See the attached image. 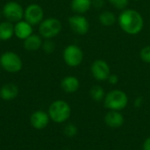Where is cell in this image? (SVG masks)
<instances>
[{
  "label": "cell",
  "instance_id": "4316f807",
  "mask_svg": "<svg viewBox=\"0 0 150 150\" xmlns=\"http://www.w3.org/2000/svg\"><path fill=\"white\" fill-rule=\"evenodd\" d=\"M143 105V98L142 97H138L134 99V107L136 108H141Z\"/></svg>",
  "mask_w": 150,
  "mask_h": 150
},
{
  "label": "cell",
  "instance_id": "30bf717a",
  "mask_svg": "<svg viewBox=\"0 0 150 150\" xmlns=\"http://www.w3.org/2000/svg\"><path fill=\"white\" fill-rule=\"evenodd\" d=\"M69 24L71 30L80 35H83L88 33L90 25L88 19L80 14L73 15L69 18Z\"/></svg>",
  "mask_w": 150,
  "mask_h": 150
},
{
  "label": "cell",
  "instance_id": "9a60e30c",
  "mask_svg": "<svg viewBox=\"0 0 150 150\" xmlns=\"http://www.w3.org/2000/svg\"><path fill=\"white\" fill-rule=\"evenodd\" d=\"M18 94V88L14 83H6L0 89V98L3 100L10 101L14 99Z\"/></svg>",
  "mask_w": 150,
  "mask_h": 150
},
{
  "label": "cell",
  "instance_id": "cb8c5ba5",
  "mask_svg": "<svg viewBox=\"0 0 150 150\" xmlns=\"http://www.w3.org/2000/svg\"><path fill=\"white\" fill-rule=\"evenodd\" d=\"M110 2H111L112 4L114 7H116L117 9L124 10V9L127 6L129 0H110Z\"/></svg>",
  "mask_w": 150,
  "mask_h": 150
},
{
  "label": "cell",
  "instance_id": "7402d4cb",
  "mask_svg": "<svg viewBox=\"0 0 150 150\" xmlns=\"http://www.w3.org/2000/svg\"><path fill=\"white\" fill-rule=\"evenodd\" d=\"M43 51L47 54H51L54 51L55 49V44L54 43V41L51 39H47L43 43H42V47Z\"/></svg>",
  "mask_w": 150,
  "mask_h": 150
},
{
  "label": "cell",
  "instance_id": "5bb4252c",
  "mask_svg": "<svg viewBox=\"0 0 150 150\" xmlns=\"http://www.w3.org/2000/svg\"><path fill=\"white\" fill-rule=\"evenodd\" d=\"M61 87L67 93H74L80 88V82L76 76H68L62 80Z\"/></svg>",
  "mask_w": 150,
  "mask_h": 150
},
{
  "label": "cell",
  "instance_id": "3957f363",
  "mask_svg": "<svg viewBox=\"0 0 150 150\" xmlns=\"http://www.w3.org/2000/svg\"><path fill=\"white\" fill-rule=\"evenodd\" d=\"M128 105V96L120 90H112L105 94L104 98V105L108 111L124 110Z\"/></svg>",
  "mask_w": 150,
  "mask_h": 150
},
{
  "label": "cell",
  "instance_id": "9c48e42d",
  "mask_svg": "<svg viewBox=\"0 0 150 150\" xmlns=\"http://www.w3.org/2000/svg\"><path fill=\"white\" fill-rule=\"evenodd\" d=\"M92 76L98 81H105L111 75L109 64L104 60H96L91 67Z\"/></svg>",
  "mask_w": 150,
  "mask_h": 150
},
{
  "label": "cell",
  "instance_id": "6da1fadb",
  "mask_svg": "<svg viewBox=\"0 0 150 150\" xmlns=\"http://www.w3.org/2000/svg\"><path fill=\"white\" fill-rule=\"evenodd\" d=\"M119 24L120 28L127 33L134 35L139 33L144 25L143 18L140 12L135 10H124L119 16Z\"/></svg>",
  "mask_w": 150,
  "mask_h": 150
},
{
  "label": "cell",
  "instance_id": "7a4b0ae2",
  "mask_svg": "<svg viewBox=\"0 0 150 150\" xmlns=\"http://www.w3.org/2000/svg\"><path fill=\"white\" fill-rule=\"evenodd\" d=\"M48 115L52 121L57 124L66 122L71 115V107L65 100L54 101L48 108Z\"/></svg>",
  "mask_w": 150,
  "mask_h": 150
},
{
  "label": "cell",
  "instance_id": "484cf974",
  "mask_svg": "<svg viewBox=\"0 0 150 150\" xmlns=\"http://www.w3.org/2000/svg\"><path fill=\"white\" fill-rule=\"evenodd\" d=\"M91 3H92V5L97 9H101L105 4L104 0H91Z\"/></svg>",
  "mask_w": 150,
  "mask_h": 150
},
{
  "label": "cell",
  "instance_id": "f1b7e54d",
  "mask_svg": "<svg viewBox=\"0 0 150 150\" xmlns=\"http://www.w3.org/2000/svg\"><path fill=\"white\" fill-rule=\"evenodd\" d=\"M134 1H140V0H134Z\"/></svg>",
  "mask_w": 150,
  "mask_h": 150
},
{
  "label": "cell",
  "instance_id": "603a6c76",
  "mask_svg": "<svg viewBox=\"0 0 150 150\" xmlns=\"http://www.w3.org/2000/svg\"><path fill=\"white\" fill-rule=\"evenodd\" d=\"M140 56H141V59H142L144 62L150 64V46L144 47L141 50V52H140Z\"/></svg>",
  "mask_w": 150,
  "mask_h": 150
},
{
  "label": "cell",
  "instance_id": "d4e9b609",
  "mask_svg": "<svg viewBox=\"0 0 150 150\" xmlns=\"http://www.w3.org/2000/svg\"><path fill=\"white\" fill-rule=\"evenodd\" d=\"M108 82L111 83V84H112V85H115V84H117L118 83V82H119V77H118V76L117 75H114V74H111L110 76H109V77H108Z\"/></svg>",
  "mask_w": 150,
  "mask_h": 150
},
{
  "label": "cell",
  "instance_id": "ac0fdd59",
  "mask_svg": "<svg viewBox=\"0 0 150 150\" xmlns=\"http://www.w3.org/2000/svg\"><path fill=\"white\" fill-rule=\"evenodd\" d=\"M14 35V25L10 21L0 23V40H8Z\"/></svg>",
  "mask_w": 150,
  "mask_h": 150
},
{
  "label": "cell",
  "instance_id": "52a82bcc",
  "mask_svg": "<svg viewBox=\"0 0 150 150\" xmlns=\"http://www.w3.org/2000/svg\"><path fill=\"white\" fill-rule=\"evenodd\" d=\"M24 9L17 2L11 1L6 3L3 8L4 17L10 22H18L24 18Z\"/></svg>",
  "mask_w": 150,
  "mask_h": 150
},
{
  "label": "cell",
  "instance_id": "e0dca14e",
  "mask_svg": "<svg viewBox=\"0 0 150 150\" xmlns=\"http://www.w3.org/2000/svg\"><path fill=\"white\" fill-rule=\"evenodd\" d=\"M70 6L73 11L78 14H82L85 13L91 9L92 3L91 0H72Z\"/></svg>",
  "mask_w": 150,
  "mask_h": 150
},
{
  "label": "cell",
  "instance_id": "7c38bea8",
  "mask_svg": "<svg viewBox=\"0 0 150 150\" xmlns=\"http://www.w3.org/2000/svg\"><path fill=\"white\" fill-rule=\"evenodd\" d=\"M105 125L111 128H120L125 123V118L120 112L108 111L104 118Z\"/></svg>",
  "mask_w": 150,
  "mask_h": 150
},
{
  "label": "cell",
  "instance_id": "d6986e66",
  "mask_svg": "<svg viewBox=\"0 0 150 150\" xmlns=\"http://www.w3.org/2000/svg\"><path fill=\"white\" fill-rule=\"evenodd\" d=\"M90 96H91L92 100H94L96 102H101L102 100L104 101V98L105 97V90L103 89L102 86L93 85L91 88Z\"/></svg>",
  "mask_w": 150,
  "mask_h": 150
},
{
  "label": "cell",
  "instance_id": "2e32d148",
  "mask_svg": "<svg viewBox=\"0 0 150 150\" xmlns=\"http://www.w3.org/2000/svg\"><path fill=\"white\" fill-rule=\"evenodd\" d=\"M42 40L41 37L38 34L33 33L28 38L24 40V47L27 51H37L42 47Z\"/></svg>",
  "mask_w": 150,
  "mask_h": 150
},
{
  "label": "cell",
  "instance_id": "44dd1931",
  "mask_svg": "<svg viewBox=\"0 0 150 150\" xmlns=\"http://www.w3.org/2000/svg\"><path fill=\"white\" fill-rule=\"evenodd\" d=\"M64 134L69 138H73L77 134V127L74 124H68L63 130Z\"/></svg>",
  "mask_w": 150,
  "mask_h": 150
},
{
  "label": "cell",
  "instance_id": "5b68a950",
  "mask_svg": "<svg viewBox=\"0 0 150 150\" xmlns=\"http://www.w3.org/2000/svg\"><path fill=\"white\" fill-rule=\"evenodd\" d=\"M0 66L9 73H18L22 69L23 63L18 54L14 52H5L0 56Z\"/></svg>",
  "mask_w": 150,
  "mask_h": 150
},
{
  "label": "cell",
  "instance_id": "ba28073f",
  "mask_svg": "<svg viewBox=\"0 0 150 150\" xmlns=\"http://www.w3.org/2000/svg\"><path fill=\"white\" fill-rule=\"evenodd\" d=\"M44 11L40 5L37 4H32L28 5L24 11V18L26 22L33 25H40L43 20Z\"/></svg>",
  "mask_w": 150,
  "mask_h": 150
},
{
  "label": "cell",
  "instance_id": "277c9868",
  "mask_svg": "<svg viewBox=\"0 0 150 150\" xmlns=\"http://www.w3.org/2000/svg\"><path fill=\"white\" fill-rule=\"evenodd\" d=\"M62 23L58 18H48L43 19L39 25V33L45 39H53L62 31Z\"/></svg>",
  "mask_w": 150,
  "mask_h": 150
},
{
  "label": "cell",
  "instance_id": "8992f818",
  "mask_svg": "<svg viewBox=\"0 0 150 150\" xmlns=\"http://www.w3.org/2000/svg\"><path fill=\"white\" fill-rule=\"evenodd\" d=\"M83 59L82 49L76 45H69L63 51V60L69 67L79 66Z\"/></svg>",
  "mask_w": 150,
  "mask_h": 150
},
{
  "label": "cell",
  "instance_id": "83f0119b",
  "mask_svg": "<svg viewBox=\"0 0 150 150\" xmlns=\"http://www.w3.org/2000/svg\"><path fill=\"white\" fill-rule=\"evenodd\" d=\"M142 150H150V136L144 141L142 145Z\"/></svg>",
  "mask_w": 150,
  "mask_h": 150
},
{
  "label": "cell",
  "instance_id": "4fadbf2b",
  "mask_svg": "<svg viewBox=\"0 0 150 150\" xmlns=\"http://www.w3.org/2000/svg\"><path fill=\"white\" fill-rule=\"evenodd\" d=\"M33 34V26L25 20H20L14 25V35L20 40H25Z\"/></svg>",
  "mask_w": 150,
  "mask_h": 150
},
{
  "label": "cell",
  "instance_id": "8fae6325",
  "mask_svg": "<svg viewBox=\"0 0 150 150\" xmlns=\"http://www.w3.org/2000/svg\"><path fill=\"white\" fill-rule=\"evenodd\" d=\"M50 118L47 112L44 111H36L33 113H32L30 117V123L32 127L37 130L44 129L47 127L49 123Z\"/></svg>",
  "mask_w": 150,
  "mask_h": 150
},
{
  "label": "cell",
  "instance_id": "ffe728a7",
  "mask_svg": "<svg viewBox=\"0 0 150 150\" xmlns=\"http://www.w3.org/2000/svg\"><path fill=\"white\" fill-rule=\"evenodd\" d=\"M99 21L102 25H104L105 26H111L115 23L116 17L113 12L105 11H103L99 15Z\"/></svg>",
  "mask_w": 150,
  "mask_h": 150
}]
</instances>
